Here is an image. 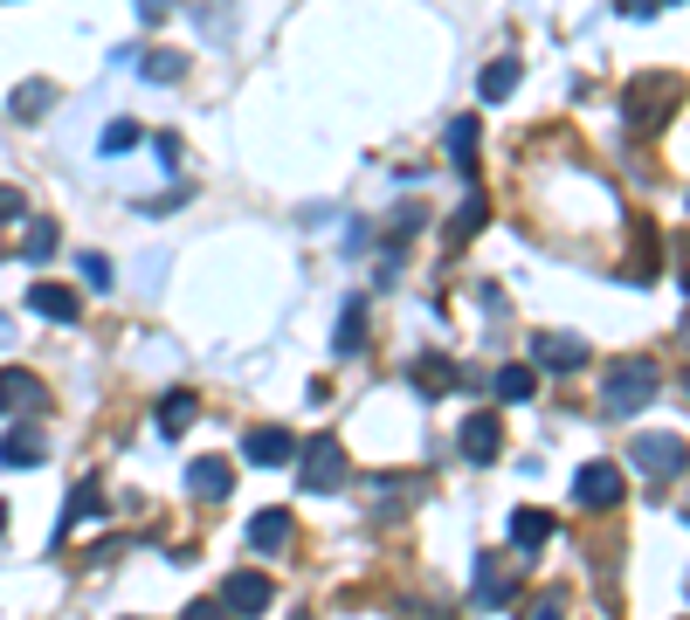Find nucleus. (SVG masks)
<instances>
[{
    "label": "nucleus",
    "mask_w": 690,
    "mask_h": 620,
    "mask_svg": "<svg viewBox=\"0 0 690 620\" xmlns=\"http://www.w3.org/2000/svg\"><path fill=\"white\" fill-rule=\"evenodd\" d=\"M656 386H662L656 358L628 352V358H615V366L601 373V407H607V413H643V407L656 400Z\"/></svg>",
    "instance_id": "1"
},
{
    "label": "nucleus",
    "mask_w": 690,
    "mask_h": 620,
    "mask_svg": "<svg viewBox=\"0 0 690 620\" xmlns=\"http://www.w3.org/2000/svg\"><path fill=\"white\" fill-rule=\"evenodd\" d=\"M297 455H304V462H297V483L311 489V497H325V489H339V483H346V449L331 442V434H318V442H304Z\"/></svg>",
    "instance_id": "2"
},
{
    "label": "nucleus",
    "mask_w": 690,
    "mask_h": 620,
    "mask_svg": "<svg viewBox=\"0 0 690 620\" xmlns=\"http://www.w3.org/2000/svg\"><path fill=\"white\" fill-rule=\"evenodd\" d=\"M670 103H677V84H670V76H643V84L628 90V103H622V111H628V132H656V118L670 111Z\"/></svg>",
    "instance_id": "3"
},
{
    "label": "nucleus",
    "mask_w": 690,
    "mask_h": 620,
    "mask_svg": "<svg viewBox=\"0 0 690 620\" xmlns=\"http://www.w3.org/2000/svg\"><path fill=\"white\" fill-rule=\"evenodd\" d=\"M635 462H643V476H656V483H670V476H683V462H690V449L677 442V434H643V442L628 449Z\"/></svg>",
    "instance_id": "4"
},
{
    "label": "nucleus",
    "mask_w": 690,
    "mask_h": 620,
    "mask_svg": "<svg viewBox=\"0 0 690 620\" xmlns=\"http://www.w3.org/2000/svg\"><path fill=\"white\" fill-rule=\"evenodd\" d=\"M573 497L587 510H615L622 503V469H615V462H587V469L573 476Z\"/></svg>",
    "instance_id": "5"
},
{
    "label": "nucleus",
    "mask_w": 690,
    "mask_h": 620,
    "mask_svg": "<svg viewBox=\"0 0 690 620\" xmlns=\"http://www.w3.org/2000/svg\"><path fill=\"white\" fill-rule=\"evenodd\" d=\"M221 607L236 613V620H255L270 607V573H228L221 579Z\"/></svg>",
    "instance_id": "6"
},
{
    "label": "nucleus",
    "mask_w": 690,
    "mask_h": 620,
    "mask_svg": "<svg viewBox=\"0 0 690 620\" xmlns=\"http://www.w3.org/2000/svg\"><path fill=\"white\" fill-rule=\"evenodd\" d=\"M242 455L255 462V469H276V462H297V434H291V428H249Z\"/></svg>",
    "instance_id": "7"
},
{
    "label": "nucleus",
    "mask_w": 690,
    "mask_h": 620,
    "mask_svg": "<svg viewBox=\"0 0 690 620\" xmlns=\"http://www.w3.org/2000/svg\"><path fill=\"white\" fill-rule=\"evenodd\" d=\"M187 489H194V497H200V503H221V497H228V489H236V469H228V462H221V455H200V462H194V469H187Z\"/></svg>",
    "instance_id": "8"
},
{
    "label": "nucleus",
    "mask_w": 690,
    "mask_h": 620,
    "mask_svg": "<svg viewBox=\"0 0 690 620\" xmlns=\"http://www.w3.org/2000/svg\"><path fill=\"white\" fill-rule=\"evenodd\" d=\"M29 310H35V318H56V324H76V318H84V297L63 290V283H35V290H29Z\"/></svg>",
    "instance_id": "9"
},
{
    "label": "nucleus",
    "mask_w": 690,
    "mask_h": 620,
    "mask_svg": "<svg viewBox=\"0 0 690 620\" xmlns=\"http://www.w3.org/2000/svg\"><path fill=\"white\" fill-rule=\"evenodd\" d=\"M456 442H463V455H470V462H497V449H504V428H497V413H470Z\"/></svg>",
    "instance_id": "10"
},
{
    "label": "nucleus",
    "mask_w": 690,
    "mask_h": 620,
    "mask_svg": "<svg viewBox=\"0 0 690 620\" xmlns=\"http://www.w3.org/2000/svg\"><path fill=\"white\" fill-rule=\"evenodd\" d=\"M48 400V386L35 373H21V366H0V407H14V413H35Z\"/></svg>",
    "instance_id": "11"
},
{
    "label": "nucleus",
    "mask_w": 690,
    "mask_h": 620,
    "mask_svg": "<svg viewBox=\"0 0 690 620\" xmlns=\"http://www.w3.org/2000/svg\"><path fill=\"white\" fill-rule=\"evenodd\" d=\"M470 600H477V607H511V600H518V573H504L497 558H483V565H477V593H470Z\"/></svg>",
    "instance_id": "12"
},
{
    "label": "nucleus",
    "mask_w": 690,
    "mask_h": 620,
    "mask_svg": "<svg viewBox=\"0 0 690 620\" xmlns=\"http://www.w3.org/2000/svg\"><path fill=\"white\" fill-rule=\"evenodd\" d=\"M331 352H339V358H360L366 352V297H346L339 331H331Z\"/></svg>",
    "instance_id": "13"
},
{
    "label": "nucleus",
    "mask_w": 690,
    "mask_h": 620,
    "mask_svg": "<svg viewBox=\"0 0 690 620\" xmlns=\"http://www.w3.org/2000/svg\"><path fill=\"white\" fill-rule=\"evenodd\" d=\"M532 352H539V366H552V373H580L587 366V345L580 339H567V331H539V339H532Z\"/></svg>",
    "instance_id": "14"
},
{
    "label": "nucleus",
    "mask_w": 690,
    "mask_h": 620,
    "mask_svg": "<svg viewBox=\"0 0 690 620\" xmlns=\"http://www.w3.org/2000/svg\"><path fill=\"white\" fill-rule=\"evenodd\" d=\"M249 545L255 552H284L291 545V510H255L249 517Z\"/></svg>",
    "instance_id": "15"
},
{
    "label": "nucleus",
    "mask_w": 690,
    "mask_h": 620,
    "mask_svg": "<svg viewBox=\"0 0 690 620\" xmlns=\"http://www.w3.org/2000/svg\"><path fill=\"white\" fill-rule=\"evenodd\" d=\"M0 462H8V469H35V462H42V428L21 421L8 442H0Z\"/></svg>",
    "instance_id": "16"
},
{
    "label": "nucleus",
    "mask_w": 690,
    "mask_h": 620,
    "mask_svg": "<svg viewBox=\"0 0 690 620\" xmlns=\"http://www.w3.org/2000/svg\"><path fill=\"white\" fill-rule=\"evenodd\" d=\"M511 538H518V552H539L552 538V517L546 510H511Z\"/></svg>",
    "instance_id": "17"
},
{
    "label": "nucleus",
    "mask_w": 690,
    "mask_h": 620,
    "mask_svg": "<svg viewBox=\"0 0 690 620\" xmlns=\"http://www.w3.org/2000/svg\"><path fill=\"white\" fill-rule=\"evenodd\" d=\"M194 413H200L194 394H166V400H160V434H187V428H194Z\"/></svg>",
    "instance_id": "18"
},
{
    "label": "nucleus",
    "mask_w": 690,
    "mask_h": 620,
    "mask_svg": "<svg viewBox=\"0 0 690 620\" xmlns=\"http://www.w3.org/2000/svg\"><path fill=\"white\" fill-rule=\"evenodd\" d=\"M97 503H105V497H97V483H76V489H69V517L56 524V538H63L69 524H90V517H97Z\"/></svg>",
    "instance_id": "19"
},
{
    "label": "nucleus",
    "mask_w": 690,
    "mask_h": 620,
    "mask_svg": "<svg viewBox=\"0 0 690 620\" xmlns=\"http://www.w3.org/2000/svg\"><path fill=\"white\" fill-rule=\"evenodd\" d=\"M511 90H518V63L504 56V63H491V69H483V97L497 103V97H511Z\"/></svg>",
    "instance_id": "20"
},
{
    "label": "nucleus",
    "mask_w": 690,
    "mask_h": 620,
    "mask_svg": "<svg viewBox=\"0 0 690 620\" xmlns=\"http://www.w3.org/2000/svg\"><path fill=\"white\" fill-rule=\"evenodd\" d=\"M449 152H456V166L470 173V159H477V124H470V118H456V124H449Z\"/></svg>",
    "instance_id": "21"
},
{
    "label": "nucleus",
    "mask_w": 690,
    "mask_h": 620,
    "mask_svg": "<svg viewBox=\"0 0 690 620\" xmlns=\"http://www.w3.org/2000/svg\"><path fill=\"white\" fill-rule=\"evenodd\" d=\"M483 214H491V207H483V193H470V200H463V214H456V228H449V248L463 242V235H477V228H483Z\"/></svg>",
    "instance_id": "22"
},
{
    "label": "nucleus",
    "mask_w": 690,
    "mask_h": 620,
    "mask_svg": "<svg viewBox=\"0 0 690 620\" xmlns=\"http://www.w3.org/2000/svg\"><path fill=\"white\" fill-rule=\"evenodd\" d=\"M415 379H421V394H442V386H456V366H449V358H421Z\"/></svg>",
    "instance_id": "23"
},
{
    "label": "nucleus",
    "mask_w": 690,
    "mask_h": 620,
    "mask_svg": "<svg viewBox=\"0 0 690 620\" xmlns=\"http://www.w3.org/2000/svg\"><path fill=\"white\" fill-rule=\"evenodd\" d=\"M532 386H539V379H532V366H504L497 373V394L504 400H532Z\"/></svg>",
    "instance_id": "24"
},
{
    "label": "nucleus",
    "mask_w": 690,
    "mask_h": 620,
    "mask_svg": "<svg viewBox=\"0 0 690 620\" xmlns=\"http://www.w3.org/2000/svg\"><path fill=\"white\" fill-rule=\"evenodd\" d=\"M97 145H105V152H132V145H139V124L118 118V124H105V139H97Z\"/></svg>",
    "instance_id": "25"
},
{
    "label": "nucleus",
    "mask_w": 690,
    "mask_h": 620,
    "mask_svg": "<svg viewBox=\"0 0 690 620\" xmlns=\"http://www.w3.org/2000/svg\"><path fill=\"white\" fill-rule=\"evenodd\" d=\"M48 97H56L48 84H21V90H14V118H35V111H42Z\"/></svg>",
    "instance_id": "26"
},
{
    "label": "nucleus",
    "mask_w": 690,
    "mask_h": 620,
    "mask_svg": "<svg viewBox=\"0 0 690 620\" xmlns=\"http://www.w3.org/2000/svg\"><path fill=\"white\" fill-rule=\"evenodd\" d=\"M525 620H567V607H559V593H539V600L525 607Z\"/></svg>",
    "instance_id": "27"
},
{
    "label": "nucleus",
    "mask_w": 690,
    "mask_h": 620,
    "mask_svg": "<svg viewBox=\"0 0 690 620\" xmlns=\"http://www.w3.org/2000/svg\"><path fill=\"white\" fill-rule=\"evenodd\" d=\"M84 283H90V290H111V263H105V255H84Z\"/></svg>",
    "instance_id": "28"
},
{
    "label": "nucleus",
    "mask_w": 690,
    "mask_h": 620,
    "mask_svg": "<svg viewBox=\"0 0 690 620\" xmlns=\"http://www.w3.org/2000/svg\"><path fill=\"white\" fill-rule=\"evenodd\" d=\"M180 620H236V613H228V607H221V600H194V607H187V613H180Z\"/></svg>",
    "instance_id": "29"
},
{
    "label": "nucleus",
    "mask_w": 690,
    "mask_h": 620,
    "mask_svg": "<svg viewBox=\"0 0 690 620\" xmlns=\"http://www.w3.org/2000/svg\"><path fill=\"white\" fill-rule=\"evenodd\" d=\"M145 69H152V84H173V76H180V56H152Z\"/></svg>",
    "instance_id": "30"
},
{
    "label": "nucleus",
    "mask_w": 690,
    "mask_h": 620,
    "mask_svg": "<svg viewBox=\"0 0 690 620\" xmlns=\"http://www.w3.org/2000/svg\"><path fill=\"white\" fill-rule=\"evenodd\" d=\"M48 248H56V228H48V221H42V228H35V235H29V255H35V263H42V255H48Z\"/></svg>",
    "instance_id": "31"
},
{
    "label": "nucleus",
    "mask_w": 690,
    "mask_h": 620,
    "mask_svg": "<svg viewBox=\"0 0 690 620\" xmlns=\"http://www.w3.org/2000/svg\"><path fill=\"white\" fill-rule=\"evenodd\" d=\"M14 214H21V193H14V187H0V221H14Z\"/></svg>",
    "instance_id": "32"
},
{
    "label": "nucleus",
    "mask_w": 690,
    "mask_h": 620,
    "mask_svg": "<svg viewBox=\"0 0 690 620\" xmlns=\"http://www.w3.org/2000/svg\"><path fill=\"white\" fill-rule=\"evenodd\" d=\"M0 531H8V503H0Z\"/></svg>",
    "instance_id": "33"
},
{
    "label": "nucleus",
    "mask_w": 690,
    "mask_h": 620,
    "mask_svg": "<svg viewBox=\"0 0 690 620\" xmlns=\"http://www.w3.org/2000/svg\"><path fill=\"white\" fill-rule=\"evenodd\" d=\"M0 331H8V324H0Z\"/></svg>",
    "instance_id": "34"
}]
</instances>
